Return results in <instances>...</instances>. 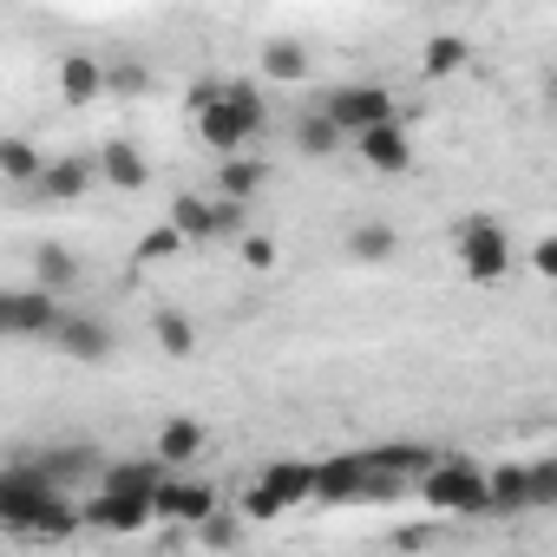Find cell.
<instances>
[{"mask_svg": "<svg viewBox=\"0 0 557 557\" xmlns=\"http://www.w3.org/2000/svg\"><path fill=\"white\" fill-rule=\"evenodd\" d=\"M453 249H459L466 283H505L511 262H518V249H511V236H505L498 216H466V223L453 230Z\"/></svg>", "mask_w": 557, "mask_h": 557, "instance_id": "obj_4", "label": "cell"}, {"mask_svg": "<svg viewBox=\"0 0 557 557\" xmlns=\"http://www.w3.org/2000/svg\"><path fill=\"white\" fill-rule=\"evenodd\" d=\"M151 335H158V348H164V355H177V361L197 348V329H190V315H184V309H158V315H151Z\"/></svg>", "mask_w": 557, "mask_h": 557, "instance_id": "obj_27", "label": "cell"}, {"mask_svg": "<svg viewBox=\"0 0 557 557\" xmlns=\"http://www.w3.org/2000/svg\"><path fill=\"white\" fill-rule=\"evenodd\" d=\"M203 544H216V550H223V544H236V518H223V511H216V518L203 524Z\"/></svg>", "mask_w": 557, "mask_h": 557, "instance_id": "obj_33", "label": "cell"}, {"mask_svg": "<svg viewBox=\"0 0 557 557\" xmlns=\"http://www.w3.org/2000/svg\"><path fill=\"white\" fill-rule=\"evenodd\" d=\"M256 190H269V164H262V158H223V171H216V197L249 203Z\"/></svg>", "mask_w": 557, "mask_h": 557, "instance_id": "obj_23", "label": "cell"}, {"mask_svg": "<svg viewBox=\"0 0 557 557\" xmlns=\"http://www.w3.org/2000/svg\"><path fill=\"white\" fill-rule=\"evenodd\" d=\"M243 262L249 269H275V236H243Z\"/></svg>", "mask_w": 557, "mask_h": 557, "instance_id": "obj_30", "label": "cell"}, {"mask_svg": "<svg viewBox=\"0 0 557 557\" xmlns=\"http://www.w3.org/2000/svg\"><path fill=\"white\" fill-rule=\"evenodd\" d=\"M466 60H472V47H466L459 34H433V40L420 47V73H426V79H453Z\"/></svg>", "mask_w": 557, "mask_h": 557, "instance_id": "obj_26", "label": "cell"}, {"mask_svg": "<svg viewBox=\"0 0 557 557\" xmlns=\"http://www.w3.org/2000/svg\"><path fill=\"white\" fill-rule=\"evenodd\" d=\"M492 472V511H531L537 505V466H485Z\"/></svg>", "mask_w": 557, "mask_h": 557, "instance_id": "obj_18", "label": "cell"}, {"mask_svg": "<svg viewBox=\"0 0 557 557\" xmlns=\"http://www.w3.org/2000/svg\"><path fill=\"white\" fill-rule=\"evenodd\" d=\"M243 210H249V203L184 190V197H171V230H177L184 243H216V236H236V230H243Z\"/></svg>", "mask_w": 557, "mask_h": 557, "instance_id": "obj_6", "label": "cell"}, {"mask_svg": "<svg viewBox=\"0 0 557 557\" xmlns=\"http://www.w3.org/2000/svg\"><path fill=\"white\" fill-rule=\"evenodd\" d=\"M53 355L79 361V368H99V361H112V355H119V335H112V322L66 309V322L53 329Z\"/></svg>", "mask_w": 557, "mask_h": 557, "instance_id": "obj_8", "label": "cell"}, {"mask_svg": "<svg viewBox=\"0 0 557 557\" xmlns=\"http://www.w3.org/2000/svg\"><path fill=\"white\" fill-rule=\"evenodd\" d=\"M0 524H14L21 537H73L86 524V511L40 466H14L0 479Z\"/></svg>", "mask_w": 557, "mask_h": 557, "instance_id": "obj_2", "label": "cell"}, {"mask_svg": "<svg viewBox=\"0 0 557 557\" xmlns=\"http://www.w3.org/2000/svg\"><path fill=\"white\" fill-rule=\"evenodd\" d=\"M34 269H40V289H47V296H60V289L79 283V256L60 249V243H40V249H34Z\"/></svg>", "mask_w": 557, "mask_h": 557, "instance_id": "obj_25", "label": "cell"}, {"mask_svg": "<svg viewBox=\"0 0 557 557\" xmlns=\"http://www.w3.org/2000/svg\"><path fill=\"white\" fill-rule=\"evenodd\" d=\"M47 164H53V158H40L34 138H21V132L0 138V177H8V184H27V190H34V184L47 177Z\"/></svg>", "mask_w": 557, "mask_h": 557, "instance_id": "obj_21", "label": "cell"}, {"mask_svg": "<svg viewBox=\"0 0 557 557\" xmlns=\"http://www.w3.org/2000/svg\"><path fill=\"white\" fill-rule=\"evenodd\" d=\"M190 125H197V138H203L216 158H236V151L269 125L262 86H249V79H197V86H190Z\"/></svg>", "mask_w": 557, "mask_h": 557, "instance_id": "obj_1", "label": "cell"}, {"mask_svg": "<svg viewBox=\"0 0 557 557\" xmlns=\"http://www.w3.org/2000/svg\"><path fill=\"white\" fill-rule=\"evenodd\" d=\"M531 269L557 283V230H550V236H537V249H531Z\"/></svg>", "mask_w": 557, "mask_h": 557, "instance_id": "obj_31", "label": "cell"}, {"mask_svg": "<svg viewBox=\"0 0 557 557\" xmlns=\"http://www.w3.org/2000/svg\"><path fill=\"white\" fill-rule=\"evenodd\" d=\"M203 446H210L203 420H190V413H171V420H158V459H164L171 472H177V466H190Z\"/></svg>", "mask_w": 557, "mask_h": 557, "instance_id": "obj_16", "label": "cell"}, {"mask_svg": "<svg viewBox=\"0 0 557 557\" xmlns=\"http://www.w3.org/2000/svg\"><path fill=\"white\" fill-rule=\"evenodd\" d=\"M158 518H171V524H210L216 518V492L203 485V479H164V492H158Z\"/></svg>", "mask_w": 557, "mask_h": 557, "instance_id": "obj_10", "label": "cell"}, {"mask_svg": "<svg viewBox=\"0 0 557 557\" xmlns=\"http://www.w3.org/2000/svg\"><path fill=\"white\" fill-rule=\"evenodd\" d=\"M342 145H348V132H342L322 106H309V112L296 119V151H302V158H335Z\"/></svg>", "mask_w": 557, "mask_h": 557, "instance_id": "obj_22", "label": "cell"}, {"mask_svg": "<svg viewBox=\"0 0 557 557\" xmlns=\"http://www.w3.org/2000/svg\"><path fill=\"white\" fill-rule=\"evenodd\" d=\"M420 505L440 518H485L492 511V472L479 459H433L420 472Z\"/></svg>", "mask_w": 557, "mask_h": 557, "instance_id": "obj_3", "label": "cell"}, {"mask_svg": "<svg viewBox=\"0 0 557 557\" xmlns=\"http://www.w3.org/2000/svg\"><path fill=\"white\" fill-rule=\"evenodd\" d=\"M60 322H66V309H60V296H47V289H8V296H0V329H8V335L53 342Z\"/></svg>", "mask_w": 557, "mask_h": 557, "instance_id": "obj_7", "label": "cell"}, {"mask_svg": "<svg viewBox=\"0 0 557 557\" xmlns=\"http://www.w3.org/2000/svg\"><path fill=\"white\" fill-rule=\"evenodd\" d=\"M92 177H99V164H86V158H53L47 164V177L34 184L40 197H53V203H73V197H86L92 190Z\"/></svg>", "mask_w": 557, "mask_h": 557, "instance_id": "obj_19", "label": "cell"}, {"mask_svg": "<svg viewBox=\"0 0 557 557\" xmlns=\"http://www.w3.org/2000/svg\"><path fill=\"white\" fill-rule=\"evenodd\" d=\"M342 249H348V262H368V269H387V262L400 256V236H394V223H381V216H368V223H355V230L342 236Z\"/></svg>", "mask_w": 557, "mask_h": 557, "instance_id": "obj_15", "label": "cell"}, {"mask_svg": "<svg viewBox=\"0 0 557 557\" xmlns=\"http://www.w3.org/2000/svg\"><path fill=\"white\" fill-rule=\"evenodd\" d=\"M283 511H289V505L275 498V492H269L262 479H256V485L243 492V524H269V518H283Z\"/></svg>", "mask_w": 557, "mask_h": 557, "instance_id": "obj_28", "label": "cell"}, {"mask_svg": "<svg viewBox=\"0 0 557 557\" xmlns=\"http://www.w3.org/2000/svg\"><path fill=\"white\" fill-rule=\"evenodd\" d=\"M177 249H190V243H184V236H177L171 223H164V230H145V236H138V262H164V256H177Z\"/></svg>", "mask_w": 557, "mask_h": 557, "instance_id": "obj_29", "label": "cell"}, {"mask_svg": "<svg viewBox=\"0 0 557 557\" xmlns=\"http://www.w3.org/2000/svg\"><path fill=\"white\" fill-rule=\"evenodd\" d=\"M355 151H361V158H368V171H381V177L413 171V138H407V125H381V132L355 138Z\"/></svg>", "mask_w": 557, "mask_h": 557, "instance_id": "obj_13", "label": "cell"}, {"mask_svg": "<svg viewBox=\"0 0 557 557\" xmlns=\"http://www.w3.org/2000/svg\"><path fill=\"white\" fill-rule=\"evenodd\" d=\"M158 518V498H138V492H92V505H86V524L92 531H112V537H132V531H145Z\"/></svg>", "mask_w": 557, "mask_h": 557, "instance_id": "obj_9", "label": "cell"}, {"mask_svg": "<svg viewBox=\"0 0 557 557\" xmlns=\"http://www.w3.org/2000/svg\"><path fill=\"white\" fill-rule=\"evenodd\" d=\"M164 479H171V466L164 459H112L106 466V492H138V498H158L164 492Z\"/></svg>", "mask_w": 557, "mask_h": 557, "instance_id": "obj_17", "label": "cell"}, {"mask_svg": "<svg viewBox=\"0 0 557 557\" xmlns=\"http://www.w3.org/2000/svg\"><path fill=\"white\" fill-rule=\"evenodd\" d=\"M322 112H329L348 138H368V132H381V125H400V99H394L387 86H374V79H355V86L322 92Z\"/></svg>", "mask_w": 557, "mask_h": 557, "instance_id": "obj_5", "label": "cell"}, {"mask_svg": "<svg viewBox=\"0 0 557 557\" xmlns=\"http://www.w3.org/2000/svg\"><path fill=\"white\" fill-rule=\"evenodd\" d=\"M145 66H112V92H145Z\"/></svg>", "mask_w": 557, "mask_h": 557, "instance_id": "obj_32", "label": "cell"}, {"mask_svg": "<svg viewBox=\"0 0 557 557\" xmlns=\"http://www.w3.org/2000/svg\"><path fill=\"white\" fill-rule=\"evenodd\" d=\"M394 544H400V550H426V544H433V524H420V531H394Z\"/></svg>", "mask_w": 557, "mask_h": 557, "instance_id": "obj_34", "label": "cell"}, {"mask_svg": "<svg viewBox=\"0 0 557 557\" xmlns=\"http://www.w3.org/2000/svg\"><path fill=\"white\" fill-rule=\"evenodd\" d=\"M112 92V66L99 60V53H66L60 60V99L66 106H92V99H106Z\"/></svg>", "mask_w": 557, "mask_h": 557, "instance_id": "obj_11", "label": "cell"}, {"mask_svg": "<svg viewBox=\"0 0 557 557\" xmlns=\"http://www.w3.org/2000/svg\"><path fill=\"white\" fill-rule=\"evenodd\" d=\"M262 485L296 511V505L322 498V466H315V459H275V466H262Z\"/></svg>", "mask_w": 557, "mask_h": 557, "instance_id": "obj_12", "label": "cell"}, {"mask_svg": "<svg viewBox=\"0 0 557 557\" xmlns=\"http://www.w3.org/2000/svg\"><path fill=\"white\" fill-rule=\"evenodd\" d=\"M99 177H106L112 190H145V184H151V164H145V151H138L132 138H106V151H99Z\"/></svg>", "mask_w": 557, "mask_h": 557, "instance_id": "obj_14", "label": "cell"}, {"mask_svg": "<svg viewBox=\"0 0 557 557\" xmlns=\"http://www.w3.org/2000/svg\"><path fill=\"white\" fill-rule=\"evenodd\" d=\"M309 47L302 40H262V79H275V86H302L309 79Z\"/></svg>", "mask_w": 557, "mask_h": 557, "instance_id": "obj_20", "label": "cell"}, {"mask_svg": "<svg viewBox=\"0 0 557 557\" xmlns=\"http://www.w3.org/2000/svg\"><path fill=\"white\" fill-rule=\"evenodd\" d=\"M544 106H550V125H557V66L544 73Z\"/></svg>", "mask_w": 557, "mask_h": 557, "instance_id": "obj_35", "label": "cell"}, {"mask_svg": "<svg viewBox=\"0 0 557 557\" xmlns=\"http://www.w3.org/2000/svg\"><path fill=\"white\" fill-rule=\"evenodd\" d=\"M40 472H47L60 492H66V485H79L86 472H99V479H106V466H99V453H92V446H53V453L40 459Z\"/></svg>", "mask_w": 557, "mask_h": 557, "instance_id": "obj_24", "label": "cell"}]
</instances>
